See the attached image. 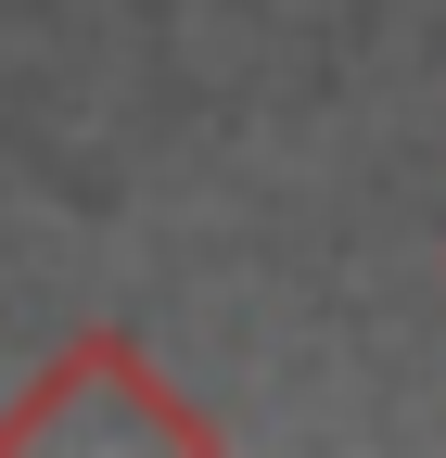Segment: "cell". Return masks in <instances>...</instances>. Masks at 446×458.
<instances>
[{
  "instance_id": "1",
  "label": "cell",
  "mask_w": 446,
  "mask_h": 458,
  "mask_svg": "<svg viewBox=\"0 0 446 458\" xmlns=\"http://www.w3.org/2000/svg\"><path fill=\"white\" fill-rule=\"evenodd\" d=\"M204 458L217 445V408H192L179 382L153 369L141 331H64L39 357V382L0 408V458Z\"/></svg>"
}]
</instances>
